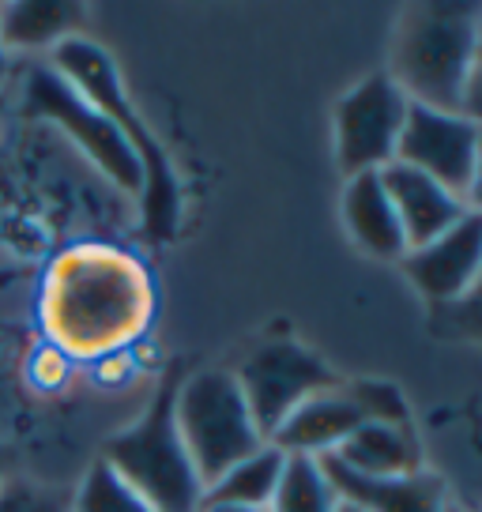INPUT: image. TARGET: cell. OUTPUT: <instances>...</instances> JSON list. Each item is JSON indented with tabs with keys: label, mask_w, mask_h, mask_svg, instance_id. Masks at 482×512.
Returning a JSON list of instances; mask_svg holds the SVG:
<instances>
[{
	"label": "cell",
	"mask_w": 482,
	"mask_h": 512,
	"mask_svg": "<svg viewBox=\"0 0 482 512\" xmlns=\"http://www.w3.org/2000/svg\"><path fill=\"white\" fill-rule=\"evenodd\" d=\"M144 279L125 256L106 249L68 253L49 279L46 317L53 339L72 354H106L140 328Z\"/></svg>",
	"instance_id": "obj_1"
},
{
	"label": "cell",
	"mask_w": 482,
	"mask_h": 512,
	"mask_svg": "<svg viewBox=\"0 0 482 512\" xmlns=\"http://www.w3.org/2000/svg\"><path fill=\"white\" fill-rule=\"evenodd\" d=\"M430 332L437 339H460V343H482V275L460 302L430 305Z\"/></svg>",
	"instance_id": "obj_20"
},
{
	"label": "cell",
	"mask_w": 482,
	"mask_h": 512,
	"mask_svg": "<svg viewBox=\"0 0 482 512\" xmlns=\"http://www.w3.org/2000/svg\"><path fill=\"white\" fill-rule=\"evenodd\" d=\"M83 23V4L72 0H16L0 4V42L4 49H57L76 38Z\"/></svg>",
	"instance_id": "obj_15"
},
{
	"label": "cell",
	"mask_w": 482,
	"mask_h": 512,
	"mask_svg": "<svg viewBox=\"0 0 482 512\" xmlns=\"http://www.w3.org/2000/svg\"><path fill=\"white\" fill-rule=\"evenodd\" d=\"M407 95L392 83L388 72H377L339 98L336 106V159L347 177L385 170L396 162L403 121H407Z\"/></svg>",
	"instance_id": "obj_8"
},
{
	"label": "cell",
	"mask_w": 482,
	"mask_h": 512,
	"mask_svg": "<svg viewBox=\"0 0 482 512\" xmlns=\"http://www.w3.org/2000/svg\"><path fill=\"white\" fill-rule=\"evenodd\" d=\"M4 76H8V49L0 42V83H4Z\"/></svg>",
	"instance_id": "obj_27"
},
{
	"label": "cell",
	"mask_w": 482,
	"mask_h": 512,
	"mask_svg": "<svg viewBox=\"0 0 482 512\" xmlns=\"http://www.w3.org/2000/svg\"><path fill=\"white\" fill-rule=\"evenodd\" d=\"M53 72H61L76 91H80L98 113H106L113 125L121 128V136L129 140V147L136 151V159L144 166V230L147 238L170 241L177 230V211H181V192H177L174 166L166 159L162 144L155 140V132L144 125V117L132 110L125 83L113 68L110 53L91 42V38H68L53 49Z\"/></svg>",
	"instance_id": "obj_3"
},
{
	"label": "cell",
	"mask_w": 482,
	"mask_h": 512,
	"mask_svg": "<svg viewBox=\"0 0 482 512\" xmlns=\"http://www.w3.org/2000/svg\"><path fill=\"white\" fill-rule=\"evenodd\" d=\"M475 151H479V125L471 117L430 110L418 102L407 106V121H403L400 144H396V162L422 170L464 200L471 174H475Z\"/></svg>",
	"instance_id": "obj_9"
},
{
	"label": "cell",
	"mask_w": 482,
	"mask_h": 512,
	"mask_svg": "<svg viewBox=\"0 0 482 512\" xmlns=\"http://www.w3.org/2000/svg\"><path fill=\"white\" fill-rule=\"evenodd\" d=\"M317 464H321L324 479L332 482V490L362 512H445V482L430 471L362 475L336 460L332 452L317 456Z\"/></svg>",
	"instance_id": "obj_11"
},
{
	"label": "cell",
	"mask_w": 482,
	"mask_h": 512,
	"mask_svg": "<svg viewBox=\"0 0 482 512\" xmlns=\"http://www.w3.org/2000/svg\"><path fill=\"white\" fill-rule=\"evenodd\" d=\"M343 223H347L351 238L358 241L366 253L381 256V260H403V256H407V238H403L396 208H392L385 185H381V170L347 177Z\"/></svg>",
	"instance_id": "obj_14"
},
{
	"label": "cell",
	"mask_w": 482,
	"mask_h": 512,
	"mask_svg": "<svg viewBox=\"0 0 482 512\" xmlns=\"http://www.w3.org/2000/svg\"><path fill=\"white\" fill-rule=\"evenodd\" d=\"M339 494L313 456H287L268 512H336Z\"/></svg>",
	"instance_id": "obj_18"
},
{
	"label": "cell",
	"mask_w": 482,
	"mask_h": 512,
	"mask_svg": "<svg viewBox=\"0 0 482 512\" xmlns=\"http://www.w3.org/2000/svg\"><path fill=\"white\" fill-rule=\"evenodd\" d=\"M287 456L268 441L260 445L253 456H245L241 464H234L226 475L211 482L204 490V505H249V509H268L279 475H283Z\"/></svg>",
	"instance_id": "obj_17"
},
{
	"label": "cell",
	"mask_w": 482,
	"mask_h": 512,
	"mask_svg": "<svg viewBox=\"0 0 482 512\" xmlns=\"http://www.w3.org/2000/svg\"><path fill=\"white\" fill-rule=\"evenodd\" d=\"M72 512H155V509L106 460H98L83 475L80 490L72 497Z\"/></svg>",
	"instance_id": "obj_19"
},
{
	"label": "cell",
	"mask_w": 482,
	"mask_h": 512,
	"mask_svg": "<svg viewBox=\"0 0 482 512\" xmlns=\"http://www.w3.org/2000/svg\"><path fill=\"white\" fill-rule=\"evenodd\" d=\"M332 456L343 460L351 471H362V475L422 471V452H418L411 426H388V422H362Z\"/></svg>",
	"instance_id": "obj_16"
},
{
	"label": "cell",
	"mask_w": 482,
	"mask_h": 512,
	"mask_svg": "<svg viewBox=\"0 0 482 512\" xmlns=\"http://www.w3.org/2000/svg\"><path fill=\"white\" fill-rule=\"evenodd\" d=\"M467 208L482 215V125H479V151H475V174H471V185H467Z\"/></svg>",
	"instance_id": "obj_25"
},
{
	"label": "cell",
	"mask_w": 482,
	"mask_h": 512,
	"mask_svg": "<svg viewBox=\"0 0 482 512\" xmlns=\"http://www.w3.org/2000/svg\"><path fill=\"white\" fill-rule=\"evenodd\" d=\"M362 422H366V415L358 411V403L339 384L332 392H317L306 403H298L283 418V426L272 433V445L283 456H313L317 460V456L336 452Z\"/></svg>",
	"instance_id": "obj_13"
},
{
	"label": "cell",
	"mask_w": 482,
	"mask_h": 512,
	"mask_svg": "<svg viewBox=\"0 0 482 512\" xmlns=\"http://www.w3.org/2000/svg\"><path fill=\"white\" fill-rule=\"evenodd\" d=\"M0 482H4V452H0Z\"/></svg>",
	"instance_id": "obj_29"
},
{
	"label": "cell",
	"mask_w": 482,
	"mask_h": 512,
	"mask_svg": "<svg viewBox=\"0 0 482 512\" xmlns=\"http://www.w3.org/2000/svg\"><path fill=\"white\" fill-rule=\"evenodd\" d=\"M479 27L482 4L475 0H422L403 8L392 34L388 76L407 95V102L460 113Z\"/></svg>",
	"instance_id": "obj_2"
},
{
	"label": "cell",
	"mask_w": 482,
	"mask_h": 512,
	"mask_svg": "<svg viewBox=\"0 0 482 512\" xmlns=\"http://www.w3.org/2000/svg\"><path fill=\"white\" fill-rule=\"evenodd\" d=\"M177 373H170L155 392L144 418L117 433L106 445V464L129 482L155 512H200L204 505V482L196 475L189 448L177 430Z\"/></svg>",
	"instance_id": "obj_4"
},
{
	"label": "cell",
	"mask_w": 482,
	"mask_h": 512,
	"mask_svg": "<svg viewBox=\"0 0 482 512\" xmlns=\"http://www.w3.org/2000/svg\"><path fill=\"white\" fill-rule=\"evenodd\" d=\"M234 377L264 441H272V433L283 426V418L298 403L343 384L336 369L324 366L317 354L298 343H264L241 362Z\"/></svg>",
	"instance_id": "obj_7"
},
{
	"label": "cell",
	"mask_w": 482,
	"mask_h": 512,
	"mask_svg": "<svg viewBox=\"0 0 482 512\" xmlns=\"http://www.w3.org/2000/svg\"><path fill=\"white\" fill-rule=\"evenodd\" d=\"M27 110L65 128L113 185H121L125 192H144V166L121 136V128L106 113H98L61 72L34 68L27 80Z\"/></svg>",
	"instance_id": "obj_6"
},
{
	"label": "cell",
	"mask_w": 482,
	"mask_h": 512,
	"mask_svg": "<svg viewBox=\"0 0 482 512\" xmlns=\"http://www.w3.org/2000/svg\"><path fill=\"white\" fill-rule=\"evenodd\" d=\"M34 381L38 384H46V388H57V384L65 381V373H68V358L61 354V347H42V351L34 354Z\"/></svg>",
	"instance_id": "obj_24"
},
{
	"label": "cell",
	"mask_w": 482,
	"mask_h": 512,
	"mask_svg": "<svg viewBox=\"0 0 482 512\" xmlns=\"http://www.w3.org/2000/svg\"><path fill=\"white\" fill-rule=\"evenodd\" d=\"M200 512H268V509H249V505H200Z\"/></svg>",
	"instance_id": "obj_26"
},
{
	"label": "cell",
	"mask_w": 482,
	"mask_h": 512,
	"mask_svg": "<svg viewBox=\"0 0 482 512\" xmlns=\"http://www.w3.org/2000/svg\"><path fill=\"white\" fill-rule=\"evenodd\" d=\"M336 512H362V509H358V505H351V501H343V497H339V501H336Z\"/></svg>",
	"instance_id": "obj_28"
},
{
	"label": "cell",
	"mask_w": 482,
	"mask_h": 512,
	"mask_svg": "<svg viewBox=\"0 0 482 512\" xmlns=\"http://www.w3.org/2000/svg\"><path fill=\"white\" fill-rule=\"evenodd\" d=\"M460 113L471 117L475 125H482V27H479V42H475V61H471V72H467L464 106H460Z\"/></svg>",
	"instance_id": "obj_23"
},
{
	"label": "cell",
	"mask_w": 482,
	"mask_h": 512,
	"mask_svg": "<svg viewBox=\"0 0 482 512\" xmlns=\"http://www.w3.org/2000/svg\"><path fill=\"white\" fill-rule=\"evenodd\" d=\"M403 272L422 290L430 305L460 302L482 275V215L467 208V215L434 241L418 245L403 256Z\"/></svg>",
	"instance_id": "obj_10"
},
{
	"label": "cell",
	"mask_w": 482,
	"mask_h": 512,
	"mask_svg": "<svg viewBox=\"0 0 482 512\" xmlns=\"http://www.w3.org/2000/svg\"><path fill=\"white\" fill-rule=\"evenodd\" d=\"M347 396L358 403L366 422H388V426H411L407 403L388 381H343Z\"/></svg>",
	"instance_id": "obj_21"
},
{
	"label": "cell",
	"mask_w": 482,
	"mask_h": 512,
	"mask_svg": "<svg viewBox=\"0 0 482 512\" xmlns=\"http://www.w3.org/2000/svg\"><path fill=\"white\" fill-rule=\"evenodd\" d=\"M174 415L204 490L234 464H241L245 456H253L260 445H268L249 415L238 377L223 373V369L196 373L181 384Z\"/></svg>",
	"instance_id": "obj_5"
},
{
	"label": "cell",
	"mask_w": 482,
	"mask_h": 512,
	"mask_svg": "<svg viewBox=\"0 0 482 512\" xmlns=\"http://www.w3.org/2000/svg\"><path fill=\"white\" fill-rule=\"evenodd\" d=\"M381 185H385L388 200L396 208V219L403 226L407 253L434 241L437 234H445L449 226H456L467 215V204L456 192H449L441 181L426 177L422 170L403 166V162H388L381 170Z\"/></svg>",
	"instance_id": "obj_12"
},
{
	"label": "cell",
	"mask_w": 482,
	"mask_h": 512,
	"mask_svg": "<svg viewBox=\"0 0 482 512\" xmlns=\"http://www.w3.org/2000/svg\"><path fill=\"white\" fill-rule=\"evenodd\" d=\"M0 512H72V497L27 479L0 482Z\"/></svg>",
	"instance_id": "obj_22"
}]
</instances>
